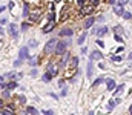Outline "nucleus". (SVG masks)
<instances>
[{"mask_svg":"<svg viewBox=\"0 0 132 115\" xmlns=\"http://www.w3.org/2000/svg\"><path fill=\"white\" fill-rule=\"evenodd\" d=\"M68 45H69V43L65 41V40H63V41H57V46H55L54 54H55V55H63L66 52V49H68Z\"/></svg>","mask_w":132,"mask_h":115,"instance_id":"obj_1","label":"nucleus"},{"mask_svg":"<svg viewBox=\"0 0 132 115\" xmlns=\"http://www.w3.org/2000/svg\"><path fill=\"white\" fill-rule=\"evenodd\" d=\"M55 46H57V40H55V38L48 40L46 45H45V54H51V52H54V51H55Z\"/></svg>","mask_w":132,"mask_h":115,"instance_id":"obj_2","label":"nucleus"},{"mask_svg":"<svg viewBox=\"0 0 132 115\" xmlns=\"http://www.w3.org/2000/svg\"><path fill=\"white\" fill-rule=\"evenodd\" d=\"M112 8H114V12H115L117 15H123V12H125V5H123L121 0H120V2H115V3L112 5Z\"/></svg>","mask_w":132,"mask_h":115,"instance_id":"obj_3","label":"nucleus"},{"mask_svg":"<svg viewBox=\"0 0 132 115\" xmlns=\"http://www.w3.org/2000/svg\"><path fill=\"white\" fill-rule=\"evenodd\" d=\"M29 58V48L28 46H22L20 51H19V60H28Z\"/></svg>","mask_w":132,"mask_h":115,"instance_id":"obj_4","label":"nucleus"},{"mask_svg":"<svg viewBox=\"0 0 132 115\" xmlns=\"http://www.w3.org/2000/svg\"><path fill=\"white\" fill-rule=\"evenodd\" d=\"M48 74L51 77H55L59 74V68H57V65H54V63H49L48 65Z\"/></svg>","mask_w":132,"mask_h":115,"instance_id":"obj_5","label":"nucleus"},{"mask_svg":"<svg viewBox=\"0 0 132 115\" xmlns=\"http://www.w3.org/2000/svg\"><path fill=\"white\" fill-rule=\"evenodd\" d=\"M92 11H94V6H92V5H85V6L80 9V14H81V15H89V14H92Z\"/></svg>","mask_w":132,"mask_h":115,"instance_id":"obj_6","label":"nucleus"},{"mask_svg":"<svg viewBox=\"0 0 132 115\" xmlns=\"http://www.w3.org/2000/svg\"><path fill=\"white\" fill-rule=\"evenodd\" d=\"M3 115H15V109H14V104H8L2 109Z\"/></svg>","mask_w":132,"mask_h":115,"instance_id":"obj_7","label":"nucleus"},{"mask_svg":"<svg viewBox=\"0 0 132 115\" xmlns=\"http://www.w3.org/2000/svg\"><path fill=\"white\" fill-rule=\"evenodd\" d=\"M9 34L14 38H17V36H19V26H17L15 23H11V25H9Z\"/></svg>","mask_w":132,"mask_h":115,"instance_id":"obj_8","label":"nucleus"},{"mask_svg":"<svg viewBox=\"0 0 132 115\" xmlns=\"http://www.w3.org/2000/svg\"><path fill=\"white\" fill-rule=\"evenodd\" d=\"M108 31H109V29H108V26H98V28L95 29V34H97L98 38H100V37H103L104 34H108Z\"/></svg>","mask_w":132,"mask_h":115,"instance_id":"obj_9","label":"nucleus"},{"mask_svg":"<svg viewBox=\"0 0 132 115\" xmlns=\"http://www.w3.org/2000/svg\"><path fill=\"white\" fill-rule=\"evenodd\" d=\"M106 86H108V91H111V92H112V91H115V87H117V86H115L114 78H108V80H106Z\"/></svg>","mask_w":132,"mask_h":115,"instance_id":"obj_10","label":"nucleus"},{"mask_svg":"<svg viewBox=\"0 0 132 115\" xmlns=\"http://www.w3.org/2000/svg\"><path fill=\"white\" fill-rule=\"evenodd\" d=\"M89 58H91V61H92V60H101V58H103V54H101L100 51H94V52H91Z\"/></svg>","mask_w":132,"mask_h":115,"instance_id":"obj_11","label":"nucleus"},{"mask_svg":"<svg viewBox=\"0 0 132 115\" xmlns=\"http://www.w3.org/2000/svg\"><path fill=\"white\" fill-rule=\"evenodd\" d=\"M72 34H74V31H72L71 28H66V29H62V31H60V36H62V37H71Z\"/></svg>","mask_w":132,"mask_h":115,"instance_id":"obj_12","label":"nucleus"},{"mask_svg":"<svg viewBox=\"0 0 132 115\" xmlns=\"http://www.w3.org/2000/svg\"><path fill=\"white\" fill-rule=\"evenodd\" d=\"M86 74H88V78H92V75H94V66H92V61H89V63H88Z\"/></svg>","mask_w":132,"mask_h":115,"instance_id":"obj_13","label":"nucleus"},{"mask_svg":"<svg viewBox=\"0 0 132 115\" xmlns=\"http://www.w3.org/2000/svg\"><path fill=\"white\" fill-rule=\"evenodd\" d=\"M26 114H29V115H38V111L35 109V108H32V106H26Z\"/></svg>","mask_w":132,"mask_h":115,"instance_id":"obj_14","label":"nucleus"},{"mask_svg":"<svg viewBox=\"0 0 132 115\" xmlns=\"http://www.w3.org/2000/svg\"><path fill=\"white\" fill-rule=\"evenodd\" d=\"M94 22H95V19H94V17H88V20L85 22V28H86V29H89V28L94 25Z\"/></svg>","mask_w":132,"mask_h":115,"instance_id":"obj_15","label":"nucleus"},{"mask_svg":"<svg viewBox=\"0 0 132 115\" xmlns=\"http://www.w3.org/2000/svg\"><path fill=\"white\" fill-rule=\"evenodd\" d=\"M54 26H55L54 23H49V25H46V26L43 28V34H49V32L52 31V28H54Z\"/></svg>","mask_w":132,"mask_h":115,"instance_id":"obj_16","label":"nucleus"},{"mask_svg":"<svg viewBox=\"0 0 132 115\" xmlns=\"http://www.w3.org/2000/svg\"><path fill=\"white\" fill-rule=\"evenodd\" d=\"M86 37H88V32H83V34H81V36L78 37V41H77V43H78L80 46H83V43H85V40H86Z\"/></svg>","mask_w":132,"mask_h":115,"instance_id":"obj_17","label":"nucleus"},{"mask_svg":"<svg viewBox=\"0 0 132 115\" xmlns=\"http://www.w3.org/2000/svg\"><path fill=\"white\" fill-rule=\"evenodd\" d=\"M63 55H65V58H62V61H60V66H66V63H68V60L71 58V55H69L68 52H65Z\"/></svg>","mask_w":132,"mask_h":115,"instance_id":"obj_18","label":"nucleus"},{"mask_svg":"<svg viewBox=\"0 0 132 115\" xmlns=\"http://www.w3.org/2000/svg\"><path fill=\"white\" fill-rule=\"evenodd\" d=\"M29 15H31V14H29V6L25 3V8H23V17H25V19H29Z\"/></svg>","mask_w":132,"mask_h":115,"instance_id":"obj_19","label":"nucleus"},{"mask_svg":"<svg viewBox=\"0 0 132 115\" xmlns=\"http://www.w3.org/2000/svg\"><path fill=\"white\" fill-rule=\"evenodd\" d=\"M104 81H106V77H98V78H97V80H95V81H94V83H92V84H94V86H98V84H101V83H104Z\"/></svg>","mask_w":132,"mask_h":115,"instance_id":"obj_20","label":"nucleus"},{"mask_svg":"<svg viewBox=\"0 0 132 115\" xmlns=\"http://www.w3.org/2000/svg\"><path fill=\"white\" fill-rule=\"evenodd\" d=\"M48 20H49V23H54V20H55V12L54 11H51L48 14Z\"/></svg>","mask_w":132,"mask_h":115,"instance_id":"obj_21","label":"nucleus"},{"mask_svg":"<svg viewBox=\"0 0 132 115\" xmlns=\"http://www.w3.org/2000/svg\"><path fill=\"white\" fill-rule=\"evenodd\" d=\"M15 87H17V83H15V81H9V83L6 84V89H8V91H11V89H15Z\"/></svg>","mask_w":132,"mask_h":115,"instance_id":"obj_22","label":"nucleus"},{"mask_svg":"<svg viewBox=\"0 0 132 115\" xmlns=\"http://www.w3.org/2000/svg\"><path fill=\"white\" fill-rule=\"evenodd\" d=\"M125 89V84H118L117 87H115V91H114V95H117V94H120L121 91Z\"/></svg>","mask_w":132,"mask_h":115,"instance_id":"obj_23","label":"nucleus"},{"mask_svg":"<svg viewBox=\"0 0 132 115\" xmlns=\"http://www.w3.org/2000/svg\"><path fill=\"white\" fill-rule=\"evenodd\" d=\"M115 104H117V100H109L108 109H109V111H111V109H114V108H115Z\"/></svg>","mask_w":132,"mask_h":115,"instance_id":"obj_24","label":"nucleus"},{"mask_svg":"<svg viewBox=\"0 0 132 115\" xmlns=\"http://www.w3.org/2000/svg\"><path fill=\"white\" fill-rule=\"evenodd\" d=\"M123 19H126V20H132V14L129 11H125L123 12Z\"/></svg>","mask_w":132,"mask_h":115,"instance_id":"obj_25","label":"nucleus"},{"mask_svg":"<svg viewBox=\"0 0 132 115\" xmlns=\"http://www.w3.org/2000/svg\"><path fill=\"white\" fill-rule=\"evenodd\" d=\"M42 80H43V81H45V83H49V81H51V75H49V74H48V72H46V74H45V75L42 77Z\"/></svg>","mask_w":132,"mask_h":115,"instance_id":"obj_26","label":"nucleus"},{"mask_svg":"<svg viewBox=\"0 0 132 115\" xmlns=\"http://www.w3.org/2000/svg\"><path fill=\"white\" fill-rule=\"evenodd\" d=\"M20 28H22V31H26V29H28V28H29V23H28V22H23V23H22V26H20Z\"/></svg>","mask_w":132,"mask_h":115,"instance_id":"obj_27","label":"nucleus"},{"mask_svg":"<svg viewBox=\"0 0 132 115\" xmlns=\"http://www.w3.org/2000/svg\"><path fill=\"white\" fill-rule=\"evenodd\" d=\"M111 60L115 61V63H118V61H121V57L120 55H114V57H111Z\"/></svg>","mask_w":132,"mask_h":115,"instance_id":"obj_28","label":"nucleus"},{"mask_svg":"<svg viewBox=\"0 0 132 115\" xmlns=\"http://www.w3.org/2000/svg\"><path fill=\"white\" fill-rule=\"evenodd\" d=\"M114 31H115V32H117V34H120V32H123V28H121V26H120V25H117V26H115V28H114Z\"/></svg>","mask_w":132,"mask_h":115,"instance_id":"obj_29","label":"nucleus"},{"mask_svg":"<svg viewBox=\"0 0 132 115\" xmlns=\"http://www.w3.org/2000/svg\"><path fill=\"white\" fill-rule=\"evenodd\" d=\"M37 60H38V57H32V58L29 60V65H31V66H35V63H37Z\"/></svg>","mask_w":132,"mask_h":115,"instance_id":"obj_30","label":"nucleus"},{"mask_svg":"<svg viewBox=\"0 0 132 115\" xmlns=\"http://www.w3.org/2000/svg\"><path fill=\"white\" fill-rule=\"evenodd\" d=\"M37 46V41L35 40H29V45H28V48H35Z\"/></svg>","mask_w":132,"mask_h":115,"instance_id":"obj_31","label":"nucleus"},{"mask_svg":"<svg viewBox=\"0 0 132 115\" xmlns=\"http://www.w3.org/2000/svg\"><path fill=\"white\" fill-rule=\"evenodd\" d=\"M71 60H72V65H74V66H77V65H78V57H72Z\"/></svg>","mask_w":132,"mask_h":115,"instance_id":"obj_32","label":"nucleus"},{"mask_svg":"<svg viewBox=\"0 0 132 115\" xmlns=\"http://www.w3.org/2000/svg\"><path fill=\"white\" fill-rule=\"evenodd\" d=\"M85 3H86V0H77V5H78L80 8H83V6H85Z\"/></svg>","mask_w":132,"mask_h":115,"instance_id":"obj_33","label":"nucleus"},{"mask_svg":"<svg viewBox=\"0 0 132 115\" xmlns=\"http://www.w3.org/2000/svg\"><path fill=\"white\" fill-rule=\"evenodd\" d=\"M97 45H98L100 48H104V41H103L101 38H98V40H97Z\"/></svg>","mask_w":132,"mask_h":115,"instance_id":"obj_34","label":"nucleus"},{"mask_svg":"<svg viewBox=\"0 0 132 115\" xmlns=\"http://www.w3.org/2000/svg\"><path fill=\"white\" fill-rule=\"evenodd\" d=\"M115 40H117V41H118V43H123V37H120V36H118V34H115Z\"/></svg>","mask_w":132,"mask_h":115,"instance_id":"obj_35","label":"nucleus"},{"mask_svg":"<svg viewBox=\"0 0 132 115\" xmlns=\"http://www.w3.org/2000/svg\"><path fill=\"white\" fill-rule=\"evenodd\" d=\"M98 3H100V0H91V5L95 8V6H98Z\"/></svg>","mask_w":132,"mask_h":115,"instance_id":"obj_36","label":"nucleus"},{"mask_svg":"<svg viewBox=\"0 0 132 115\" xmlns=\"http://www.w3.org/2000/svg\"><path fill=\"white\" fill-rule=\"evenodd\" d=\"M12 8H14V2H12V0H11V2H9V3H8V9H12Z\"/></svg>","mask_w":132,"mask_h":115,"instance_id":"obj_37","label":"nucleus"},{"mask_svg":"<svg viewBox=\"0 0 132 115\" xmlns=\"http://www.w3.org/2000/svg\"><path fill=\"white\" fill-rule=\"evenodd\" d=\"M19 100H20V101H22V103H25V101H26V98H25V97H23V95H19Z\"/></svg>","mask_w":132,"mask_h":115,"instance_id":"obj_38","label":"nucleus"},{"mask_svg":"<svg viewBox=\"0 0 132 115\" xmlns=\"http://www.w3.org/2000/svg\"><path fill=\"white\" fill-rule=\"evenodd\" d=\"M43 114L45 115H54V112L52 111H43Z\"/></svg>","mask_w":132,"mask_h":115,"instance_id":"obj_39","label":"nucleus"},{"mask_svg":"<svg viewBox=\"0 0 132 115\" xmlns=\"http://www.w3.org/2000/svg\"><path fill=\"white\" fill-rule=\"evenodd\" d=\"M86 52H88V48L83 46V48H81V54H86Z\"/></svg>","mask_w":132,"mask_h":115,"instance_id":"obj_40","label":"nucleus"},{"mask_svg":"<svg viewBox=\"0 0 132 115\" xmlns=\"http://www.w3.org/2000/svg\"><path fill=\"white\" fill-rule=\"evenodd\" d=\"M3 108H5V103H3V100L0 98V109H3Z\"/></svg>","mask_w":132,"mask_h":115,"instance_id":"obj_41","label":"nucleus"},{"mask_svg":"<svg viewBox=\"0 0 132 115\" xmlns=\"http://www.w3.org/2000/svg\"><path fill=\"white\" fill-rule=\"evenodd\" d=\"M31 75H32V77L37 75V69H32V71H31Z\"/></svg>","mask_w":132,"mask_h":115,"instance_id":"obj_42","label":"nucleus"},{"mask_svg":"<svg viewBox=\"0 0 132 115\" xmlns=\"http://www.w3.org/2000/svg\"><path fill=\"white\" fill-rule=\"evenodd\" d=\"M3 81H5V75H0V84H3Z\"/></svg>","mask_w":132,"mask_h":115,"instance_id":"obj_43","label":"nucleus"},{"mask_svg":"<svg viewBox=\"0 0 132 115\" xmlns=\"http://www.w3.org/2000/svg\"><path fill=\"white\" fill-rule=\"evenodd\" d=\"M66 94H68V92H66V89H63V91H62V92H60V95H62V97H65Z\"/></svg>","mask_w":132,"mask_h":115,"instance_id":"obj_44","label":"nucleus"},{"mask_svg":"<svg viewBox=\"0 0 132 115\" xmlns=\"http://www.w3.org/2000/svg\"><path fill=\"white\" fill-rule=\"evenodd\" d=\"M8 22H6V19H2V22H0V25H6Z\"/></svg>","mask_w":132,"mask_h":115,"instance_id":"obj_45","label":"nucleus"},{"mask_svg":"<svg viewBox=\"0 0 132 115\" xmlns=\"http://www.w3.org/2000/svg\"><path fill=\"white\" fill-rule=\"evenodd\" d=\"M115 52H117V54H120V52H123V48H121V46H120V48H118V49H117V51H115Z\"/></svg>","mask_w":132,"mask_h":115,"instance_id":"obj_46","label":"nucleus"},{"mask_svg":"<svg viewBox=\"0 0 132 115\" xmlns=\"http://www.w3.org/2000/svg\"><path fill=\"white\" fill-rule=\"evenodd\" d=\"M20 63H22V60H15V63H14V66H19Z\"/></svg>","mask_w":132,"mask_h":115,"instance_id":"obj_47","label":"nucleus"},{"mask_svg":"<svg viewBox=\"0 0 132 115\" xmlns=\"http://www.w3.org/2000/svg\"><path fill=\"white\" fill-rule=\"evenodd\" d=\"M6 8H8V6H2V8H0V14H2V12H3V11L6 9Z\"/></svg>","mask_w":132,"mask_h":115,"instance_id":"obj_48","label":"nucleus"},{"mask_svg":"<svg viewBox=\"0 0 132 115\" xmlns=\"http://www.w3.org/2000/svg\"><path fill=\"white\" fill-rule=\"evenodd\" d=\"M129 112H131V114H132V104H131V106H129Z\"/></svg>","mask_w":132,"mask_h":115,"instance_id":"obj_49","label":"nucleus"},{"mask_svg":"<svg viewBox=\"0 0 132 115\" xmlns=\"http://www.w3.org/2000/svg\"><path fill=\"white\" fill-rule=\"evenodd\" d=\"M115 2H117V0H111V5H114V3H115Z\"/></svg>","mask_w":132,"mask_h":115,"instance_id":"obj_50","label":"nucleus"},{"mask_svg":"<svg viewBox=\"0 0 132 115\" xmlns=\"http://www.w3.org/2000/svg\"><path fill=\"white\" fill-rule=\"evenodd\" d=\"M129 60H132V52L129 54Z\"/></svg>","mask_w":132,"mask_h":115,"instance_id":"obj_51","label":"nucleus"},{"mask_svg":"<svg viewBox=\"0 0 132 115\" xmlns=\"http://www.w3.org/2000/svg\"><path fill=\"white\" fill-rule=\"evenodd\" d=\"M88 115H94V112H92V111H91V112H89V114H88Z\"/></svg>","mask_w":132,"mask_h":115,"instance_id":"obj_52","label":"nucleus"},{"mask_svg":"<svg viewBox=\"0 0 132 115\" xmlns=\"http://www.w3.org/2000/svg\"><path fill=\"white\" fill-rule=\"evenodd\" d=\"M0 115H3V112H0Z\"/></svg>","mask_w":132,"mask_h":115,"instance_id":"obj_53","label":"nucleus"},{"mask_svg":"<svg viewBox=\"0 0 132 115\" xmlns=\"http://www.w3.org/2000/svg\"><path fill=\"white\" fill-rule=\"evenodd\" d=\"M55 2H59V0H55Z\"/></svg>","mask_w":132,"mask_h":115,"instance_id":"obj_54","label":"nucleus"}]
</instances>
